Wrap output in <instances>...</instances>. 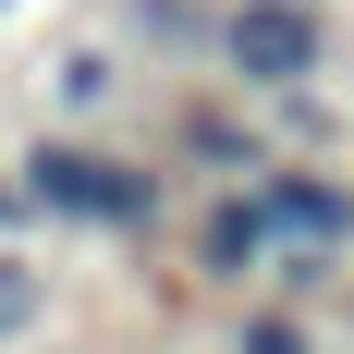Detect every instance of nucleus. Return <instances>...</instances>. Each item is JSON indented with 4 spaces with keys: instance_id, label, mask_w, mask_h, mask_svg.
<instances>
[{
    "instance_id": "obj_1",
    "label": "nucleus",
    "mask_w": 354,
    "mask_h": 354,
    "mask_svg": "<svg viewBox=\"0 0 354 354\" xmlns=\"http://www.w3.org/2000/svg\"><path fill=\"white\" fill-rule=\"evenodd\" d=\"M208 62L232 73L245 98H293V86H318V62H330V12L318 0H220Z\"/></svg>"
},
{
    "instance_id": "obj_2",
    "label": "nucleus",
    "mask_w": 354,
    "mask_h": 354,
    "mask_svg": "<svg viewBox=\"0 0 354 354\" xmlns=\"http://www.w3.org/2000/svg\"><path fill=\"white\" fill-rule=\"evenodd\" d=\"M37 208L49 220H98V232H147V220L171 208V183L147 171V159H122V147H86V135H49L25 159Z\"/></svg>"
},
{
    "instance_id": "obj_3",
    "label": "nucleus",
    "mask_w": 354,
    "mask_h": 354,
    "mask_svg": "<svg viewBox=\"0 0 354 354\" xmlns=\"http://www.w3.org/2000/svg\"><path fill=\"white\" fill-rule=\"evenodd\" d=\"M257 208H269L281 257H293V245H306V257L354 245V183H330V171H257Z\"/></svg>"
},
{
    "instance_id": "obj_4",
    "label": "nucleus",
    "mask_w": 354,
    "mask_h": 354,
    "mask_svg": "<svg viewBox=\"0 0 354 354\" xmlns=\"http://www.w3.org/2000/svg\"><path fill=\"white\" fill-rule=\"evenodd\" d=\"M122 98V62L110 49H62V110H110Z\"/></svg>"
},
{
    "instance_id": "obj_5",
    "label": "nucleus",
    "mask_w": 354,
    "mask_h": 354,
    "mask_svg": "<svg viewBox=\"0 0 354 354\" xmlns=\"http://www.w3.org/2000/svg\"><path fill=\"white\" fill-rule=\"evenodd\" d=\"M232 354H318V330L293 318V306H269V318H245V330H232Z\"/></svg>"
},
{
    "instance_id": "obj_6",
    "label": "nucleus",
    "mask_w": 354,
    "mask_h": 354,
    "mask_svg": "<svg viewBox=\"0 0 354 354\" xmlns=\"http://www.w3.org/2000/svg\"><path fill=\"white\" fill-rule=\"evenodd\" d=\"M0 12H12V0H0Z\"/></svg>"
}]
</instances>
